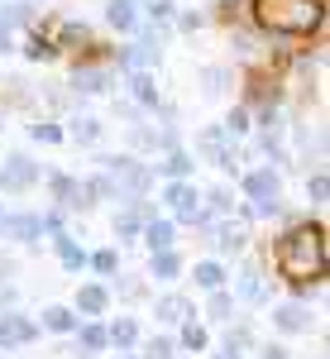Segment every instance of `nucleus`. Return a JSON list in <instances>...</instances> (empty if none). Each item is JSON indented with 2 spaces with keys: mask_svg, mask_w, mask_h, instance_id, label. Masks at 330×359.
I'll use <instances>...</instances> for the list:
<instances>
[{
  "mask_svg": "<svg viewBox=\"0 0 330 359\" xmlns=\"http://www.w3.org/2000/svg\"><path fill=\"white\" fill-rule=\"evenodd\" d=\"M135 96L144 101V106H153V101H158V96H153V82H149V77H135Z\"/></svg>",
  "mask_w": 330,
  "mask_h": 359,
  "instance_id": "obj_20",
  "label": "nucleus"
},
{
  "mask_svg": "<svg viewBox=\"0 0 330 359\" xmlns=\"http://www.w3.org/2000/svg\"><path fill=\"white\" fill-rule=\"evenodd\" d=\"M167 201L177 206V216H182V221H201V196H196L192 182H182V177H177V182L167 187Z\"/></svg>",
  "mask_w": 330,
  "mask_h": 359,
  "instance_id": "obj_4",
  "label": "nucleus"
},
{
  "mask_svg": "<svg viewBox=\"0 0 330 359\" xmlns=\"http://www.w3.org/2000/svg\"><path fill=\"white\" fill-rule=\"evenodd\" d=\"M211 316H230V297L216 287V297H211Z\"/></svg>",
  "mask_w": 330,
  "mask_h": 359,
  "instance_id": "obj_24",
  "label": "nucleus"
},
{
  "mask_svg": "<svg viewBox=\"0 0 330 359\" xmlns=\"http://www.w3.org/2000/svg\"><path fill=\"white\" fill-rule=\"evenodd\" d=\"M149 57H153V48H149V43H139L135 53H125V62H130V67H144Z\"/></svg>",
  "mask_w": 330,
  "mask_h": 359,
  "instance_id": "obj_22",
  "label": "nucleus"
},
{
  "mask_svg": "<svg viewBox=\"0 0 330 359\" xmlns=\"http://www.w3.org/2000/svg\"><path fill=\"white\" fill-rule=\"evenodd\" d=\"M326 192H330L326 177H311V196H316V201H326Z\"/></svg>",
  "mask_w": 330,
  "mask_h": 359,
  "instance_id": "obj_26",
  "label": "nucleus"
},
{
  "mask_svg": "<svg viewBox=\"0 0 330 359\" xmlns=\"http://www.w3.org/2000/svg\"><path fill=\"white\" fill-rule=\"evenodd\" d=\"M34 139H43V144H57V139H62V130H57V125H34Z\"/></svg>",
  "mask_w": 330,
  "mask_h": 359,
  "instance_id": "obj_23",
  "label": "nucleus"
},
{
  "mask_svg": "<svg viewBox=\"0 0 330 359\" xmlns=\"http://www.w3.org/2000/svg\"><path fill=\"white\" fill-rule=\"evenodd\" d=\"M135 321H115V326H110L106 331V340H115V345H135Z\"/></svg>",
  "mask_w": 330,
  "mask_h": 359,
  "instance_id": "obj_17",
  "label": "nucleus"
},
{
  "mask_svg": "<svg viewBox=\"0 0 330 359\" xmlns=\"http://www.w3.org/2000/svg\"><path fill=\"white\" fill-rule=\"evenodd\" d=\"M277 273L287 278V283H316V278L326 273V230L321 225H292L282 240H277Z\"/></svg>",
  "mask_w": 330,
  "mask_h": 359,
  "instance_id": "obj_1",
  "label": "nucleus"
},
{
  "mask_svg": "<svg viewBox=\"0 0 330 359\" xmlns=\"http://www.w3.org/2000/svg\"><path fill=\"white\" fill-rule=\"evenodd\" d=\"M216 245L225 249V254H230V249H240V245H245V225H230V221H225L216 230Z\"/></svg>",
  "mask_w": 330,
  "mask_h": 359,
  "instance_id": "obj_12",
  "label": "nucleus"
},
{
  "mask_svg": "<svg viewBox=\"0 0 330 359\" xmlns=\"http://www.w3.org/2000/svg\"><path fill=\"white\" fill-rule=\"evenodd\" d=\"M34 321H25V316H5V321H0V345H5V350H10V345H29V340H34Z\"/></svg>",
  "mask_w": 330,
  "mask_h": 359,
  "instance_id": "obj_5",
  "label": "nucleus"
},
{
  "mask_svg": "<svg viewBox=\"0 0 330 359\" xmlns=\"http://www.w3.org/2000/svg\"><path fill=\"white\" fill-rule=\"evenodd\" d=\"M39 172H34V163L29 158H10V168L0 172V187H10V192H20V187H29Z\"/></svg>",
  "mask_w": 330,
  "mask_h": 359,
  "instance_id": "obj_6",
  "label": "nucleus"
},
{
  "mask_svg": "<svg viewBox=\"0 0 330 359\" xmlns=\"http://www.w3.org/2000/svg\"><path fill=\"white\" fill-rule=\"evenodd\" d=\"M77 306H82L86 316H101V311H106V287H82Z\"/></svg>",
  "mask_w": 330,
  "mask_h": 359,
  "instance_id": "obj_11",
  "label": "nucleus"
},
{
  "mask_svg": "<svg viewBox=\"0 0 330 359\" xmlns=\"http://www.w3.org/2000/svg\"><path fill=\"white\" fill-rule=\"evenodd\" d=\"M187 316H192L187 297H163L158 302V321H187Z\"/></svg>",
  "mask_w": 330,
  "mask_h": 359,
  "instance_id": "obj_9",
  "label": "nucleus"
},
{
  "mask_svg": "<svg viewBox=\"0 0 330 359\" xmlns=\"http://www.w3.org/2000/svg\"><path fill=\"white\" fill-rule=\"evenodd\" d=\"M77 350H86V355H101V350H106V331H101V326H82V335H77Z\"/></svg>",
  "mask_w": 330,
  "mask_h": 359,
  "instance_id": "obj_10",
  "label": "nucleus"
},
{
  "mask_svg": "<svg viewBox=\"0 0 330 359\" xmlns=\"http://www.w3.org/2000/svg\"><path fill=\"white\" fill-rule=\"evenodd\" d=\"M182 345H187V350H206V331H201V326H187V331H182Z\"/></svg>",
  "mask_w": 330,
  "mask_h": 359,
  "instance_id": "obj_19",
  "label": "nucleus"
},
{
  "mask_svg": "<svg viewBox=\"0 0 330 359\" xmlns=\"http://www.w3.org/2000/svg\"><path fill=\"white\" fill-rule=\"evenodd\" d=\"M254 20L273 34H311L326 20L321 0H254Z\"/></svg>",
  "mask_w": 330,
  "mask_h": 359,
  "instance_id": "obj_2",
  "label": "nucleus"
},
{
  "mask_svg": "<svg viewBox=\"0 0 330 359\" xmlns=\"http://www.w3.org/2000/svg\"><path fill=\"white\" fill-rule=\"evenodd\" d=\"M43 326H48V331H72V326H77V316H72V311H62V306H48V311H43Z\"/></svg>",
  "mask_w": 330,
  "mask_h": 359,
  "instance_id": "obj_13",
  "label": "nucleus"
},
{
  "mask_svg": "<svg viewBox=\"0 0 330 359\" xmlns=\"http://www.w3.org/2000/svg\"><path fill=\"white\" fill-rule=\"evenodd\" d=\"M177 269H182V259L172 249H153V278H177Z\"/></svg>",
  "mask_w": 330,
  "mask_h": 359,
  "instance_id": "obj_8",
  "label": "nucleus"
},
{
  "mask_svg": "<svg viewBox=\"0 0 330 359\" xmlns=\"http://www.w3.org/2000/svg\"><path fill=\"white\" fill-rule=\"evenodd\" d=\"M167 172H172V177H187V168H192V158H182V154H172V158H167Z\"/></svg>",
  "mask_w": 330,
  "mask_h": 359,
  "instance_id": "obj_21",
  "label": "nucleus"
},
{
  "mask_svg": "<svg viewBox=\"0 0 330 359\" xmlns=\"http://www.w3.org/2000/svg\"><path fill=\"white\" fill-rule=\"evenodd\" d=\"M245 187H249V196H254V216H273V211H277V177L268 172V168L249 172Z\"/></svg>",
  "mask_w": 330,
  "mask_h": 359,
  "instance_id": "obj_3",
  "label": "nucleus"
},
{
  "mask_svg": "<svg viewBox=\"0 0 330 359\" xmlns=\"http://www.w3.org/2000/svg\"><path fill=\"white\" fill-rule=\"evenodd\" d=\"M149 355H153V359H167V355H172V345H167V340H153V350H149Z\"/></svg>",
  "mask_w": 330,
  "mask_h": 359,
  "instance_id": "obj_27",
  "label": "nucleus"
},
{
  "mask_svg": "<svg viewBox=\"0 0 330 359\" xmlns=\"http://www.w3.org/2000/svg\"><path fill=\"white\" fill-rule=\"evenodd\" d=\"M149 245L153 249H172V221H153L149 225Z\"/></svg>",
  "mask_w": 330,
  "mask_h": 359,
  "instance_id": "obj_15",
  "label": "nucleus"
},
{
  "mask_svg": "<svg viewBox=\"0 0 330 359\" xmlns=\"http://www.w3.org/2000/svg\"><path fill=\"white\" fill-rule=\"evenodd\" d=\"M91 264H96V269H101V273H115V254H110V249H106V254H96V259H91Z\"/></svg>",
  "mask_w": 330,
  "mask_h": 359,
  "instance_id": "obj_25",
  "label": "nucleus"
},
{
  "mask_svg": "<svg viewBox=\"0 0 330 359\" xmlns=\"http://www.w3.org/2000/svg\"><path fill=\"white\" fill-rule=\"evenodd\" d=\"M57 249H62V264H67V269H82L86 264V254L72 245V240H57Z\"/></svg>",
  "mask_w": 330,
  "mask_h": 359,
  "instance_id": "obj_18",
  "label": "nucleus"
},
{
  "mask_svg": "<svg viewBox=\"0 0 330 359\" xmlns=\"http://www.w3.org/2000/svg\"><path fill=\"white\" fill-rule=\"evenodd\" d=\"M135 10H139L135 0H110V25L115 29H135V20H139Z\"/></svg>",
  "mask_w": 330,
  "mask_h": 359,
  "instance_id": "obj_7",
  "label": "nucleus"
},
{
  "mask_svg": "<svg viewBox=\"0 0 330 359\" xmlns=\"http://www.w3.org/2000/svg\"><path fill=\"white\" fill-rule=\"evenodd\" d=\"M196 283H201L206 292H216L220 283H225V273H220V264H196Z\"/></svg>",
  "mask_w": 330,
  "mask_h": 359,
  "instance_id": "obj_14",
  "label": "nucleus"
},
{
  "mask_svg": "<svg viewBox=\"0 0 330 359\" xmlns=\"http://www.w3.org/2000/svg\"><path fill=\"white\" fill-rule=\"evenodd\" d=\"M277 326H282V331H302L306 311H302V306H282V311H277Z\"/></svg>",
  "mask_w": 330,
  "mask_h": 359,
  "instance_id": "obj_16",
  "label": "nucleus"
}]
</instances>
